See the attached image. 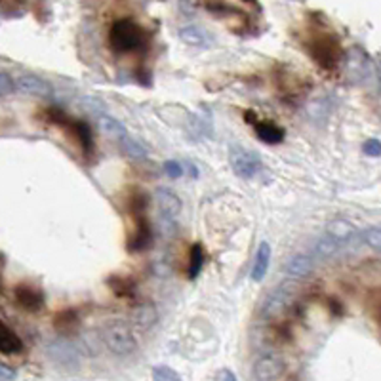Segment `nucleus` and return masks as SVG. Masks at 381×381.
I'll return each mask as SVG.
<instances>
[{"instance_id": "f3484780", "label": "nucleus", "mask_w": 381, "mask_h": 381, "mask_svg": "<svg viewBox=\"0 0 381 381\" xmlns=\"http://www.w3.org/2000/svg\"><path fill=\"white\" fill-rule=\"evenodd\" d=\"M180 38L181 42H185L187 46H193V48H208L212 44L208 33L196 25H183L180 29Z\"/></svg>"}, {"instance_id": "a211bd4d", "label": "nucleus", "mask_w": 381, "mask_h": 381, "mask_svg": "<svg viewBox=\"0 0 381 381\" xmlns=\"http://www.w3.org/2000/svg\"><path fill=\"white\" fill-rule=\"evenodd\" d=\"M23 351V341L17 333L0 320V353L17 354Z\"/></svg>"}, {"instance_id": "c756f323", "label": "nucleus", "mask_w": 381, "mask_h": 381, "mask_svg": "<svg viewBox=\"0 0 381 381\" xmlns=\"http://www.w3.org/2000/svg\"><path fill=\"white\" fill-rule=\"evenodd\" d=\"M164 172H166L170 180H180L185 170H183V166H181L178 160H166L164 162Z\"/></svg>"}, {"instance_id": "423d86ee", "label": "nucleus", "mask_w": 381, "mask_h": 381, "mask_svg": "<svg viewBox=\"0 0 381 381\" xmlns=\"http://www.w3.org/2000/svg\"><path fill=\"white\" fill-rule=\"evenodd\" d=\"M309 52H311L312 59L319 63L322 69L330 71L338 65L341 57L340 41L336 36L322 35L309 44Z\"/></svg>"}, {"instance_id": "1a4fd4ad", "label": "nucleus", "mask_w": 381, "mask_h": 381, "mask_svg": "<svg viewBox=\"0 0 381 381\" xmlns=\"http://www.w3.org/2000/svg\"><path fill=\"white\" fill-rule=\"evenodd\" d=\"M15 303L20 305L23 311L38 312L44 307V292L41 288L31 285L15 286L14 290Z\"/></svg>"}, {"instance_id": "6ab92c4d", "label": "nucleus", "mask_w": 381, "mask_h": 381, "mask_svg": "<svg viewBox=\"0 0 381 381\" xmlns=\"http://www.w3.org/2000/svg\"><path fill=\"white\" fill-rule=\"evenodd\" d=\"M354 225L351 222H347V220H332V222L326 225V236H330L332 240H336L338 244L347 243V240H351L354 235Z\"/></svg>"}, {"instance_id": "20e7f679", "label": "nucleus", "mask_w": 381, "mask_h": 381, "mask_svg": "<svg viewBox=\"0 0 381 381\" xmlns=\"http://www.w3.org/2000/svg\"><path fill=\"white\" fill-rule=\"evenodd\" d=\"M343 71H345L349 82L364 84L374 75V62L366 50L361 46H353L343 56Z\"/></svg>"}, {"instance_id": "39448f33", "label": "nucleus", "mask_w": 381, "mask_h": 381, "mask_svg": "<svg viewBox=\"0 0 381 381\" xmlns=\"http://www.w3.org/2000/svg\"><path fill=\"white\" fill-rule=\"evenodd\" d=\"M229 162H231V168L235 175H238L240 180H252L256 178L264 162L259 159V154L250 149H244L240 145L231 147V152H229Z\"/></svg>"}, {"instance_id": "4be33fe9", "label": "nucleus", "mask_w": 381, "mask_h": 381, "mask_svg": "<svg viewBox=\"0 0 381 381\" xmlns=\"http://www.w3.org/2000/svg\"><path fill=\"white\" fill-rule=\"evenodd\" d=\"M97 128H99V132L103 134V136H107V138H115L118 139V141L128 136L126 126L122 124L120 120H117V118L109 117V115L97 118Z\"/></svg>"}, {"instance_id": "b1692460", "label": "nucleus", "mask_w": 381, "mask_h": 381, "mask_svg": "<svg viewBox=\"0 0 381 381\" xmlns=\"http://www.w3.org/2000/svg\"><path fill=\"white\" fill-rule=\"evenodd\" d=\"M67 126L71 128V132L76 136L78 143L82 147V151L92 152V149H94V134H92L90 124L84 122V120H75V122H69Z\"/></svg>"}, {"instance_id": "f704fd0d", "label": "nucleus", "mask_w": 381, "mask_h": 381, "mask_svg": "<svg viewBox=\"0 0 381 381\" xmlns=\"http://www.w3.org/2000/svg\"><path fill=\"white\" fill-rule=\"evenodd\" d=\"M185 168H187L189 173H191V178H194V180L199 178V172H196V166H194V164H187Z\"/></svg>"}, {"instance_id": "2eb2a0df", "label": "nucleus", "mask_w": 381, "mask_h": 381, "mask_svg": "<svg viewBox=\"0 0 381 381\" xmlns=\"http://www.w3.org/2000/svg\"><path fill=\"white\" fill-rule=\"evenodd\" d=\"M78 326H80V319L75 309H65L54 317V328L59 336H63V340L78 333Z\"/></svg>"}, {"instance_id": "aec40b11", "label": "nucleus", "mask_w": 381, "mask_h": 381, "mask_svg": "<svg viewBox=\"0 0 381 381\" xmlns=\"http://www.w3.org/2000/svg\"><path fill=\"white\" fill-rule=\"evenodd\" d=\"M256 136L267 145H277L285 139V130L280 126L273 124V122H256L254 124Z\"/></svg>"}, {"instance_id": "4468645a", "label": "nucleus", "mask_w": 381, "mask_h": 381, "mask_svg": "<svg viewBox=\"0 0 381 381\" xmlns=\"http://www.w3.org/2000/svg\"><path fill=\"white\" fill-rule=\"evenodd\" d=\"M152 243V227L151 222L147 220L145 215H138V227H136V233L130 238L128 243V250L130 252H143L151 246Z\"/></svg>"}, {"instance_id": "c9c22d12", "label": "nucleus", "mask_w": 381, "mask_h": 381, "mask_svg": "<svg viewBox=\"0 0 381 381\" xmlns=\"http://www.w3.org/2000/svg\"><path fill=\"white\" fill-rule=\"evenodd\" d=\"M0 290H2V280H0Z\"/></svg>"}, {"instance_id": "f03ea898", "label": "nucleus", "mask_w": 381, "mask_h": 381, "mask_svg": "<svg viewBox=\"0 0 381 381\" xmlns=\"http://www.w3.org/2000/svg\"><path fill=\"white\" fill-rule=\"evenodd\" d=\"M101 341L115 357H130L138 351V341L132 328L122 320L107 322L101 332Z\"/></svg>"}, {"instance_id": "6e6552de", "label": "nucleus", "mask_w": 381, "mask_h": 381, "mask_svg": "<svg viewBox=\"0 0 381 381\" xmlns=\"http://www.w3.org/2000/svg\"><path fill=\"white\" fill-rule=\"evenodd\" d=\"M154 202L162 220H172V222L178 220L181 212V199L178 193H173L172 189L168 187L154 189Z\"/></svg>"}, {"instance_id": "f8f14e48", "label": "nucleus", "mask_w": 381, "mask_h": 381, "mask_svg": "<svg viewBox=\"0 0 381 381\" xmlns=\"http://www.w3.org/2000/svg\"><path fill=\"white\" fill-rule=\"evenodd\" d=\"M46 353L52 361L62 364V366H76L78 364V349L67 340H56L48 343Z\"/></svg>"}, {"instance_id": "5701e85b", "label": "nucleus", "mask_w": 381, "mask_h": 381, "mask_svg": "<svg viewBox=\"0 0 381 381\" xmlns=\"http://www.w3.org/2000/svg\"><path fill=\"white\" fill-rule=\"evenodd\" d=\"M76 107L80 109L86 115H90V117H97L101 118L107 115V105H105L103 99H99L96 96H82L76 99Z\"/></svg>"}, {"instance_id": "412c9836", "label": "nucleus", "mask_w": 381, "mask_h": 381, "mask_svg": "<svg viewBox=\"0 0 381 381\" xmlns=\"http://www.w3.org/2000/svg\"><path fill=\"white\" fill-rule=\"evenodd\" d=\"M120 151L132 160H145L149 157V147L132 136H126V138L120 139Z\"/></svg>"}, {"instance_id": "f257e3e1", "label": "nucleus", "mask_w": 381, "mask_h": 381, "mask_svg": "<svg viewBox=\"0 0 381 381\" xmlns=\"http://www.w3.org/2000/svg\"><path fill=\"white\" fill-rule=\"evenodd\" d=\"M299 290H301V285H299L298 280L288 278L285 282H280V285H278L273 292H269L267 298L264 299L261 311H259L261 319L264 320L280 319V317L290 309L292 303L296 301Z\"/></svg>"}, {"instance_id": "7ed1b4c3", "label": "nucleus", "mask_w": 381, "mask_h": 381, "mask_svg": "<svg viewBox=\"0 0 381 381\" xmlns=\"http://www.w3.org/2000/svg\"><path fill=\"white\" fill-rule=\"evenodd\" d=\"M145 44V33L132 20H118L109 31V46L118 54L136 52Z\"/></svg>"}, {"instance_id": "ddd939ff", "label": "nucleus", "mask_w": 381, "mask_h": 381, "mask_svg": "<svg viewBox=\"0 0 381 381\" xmlns=\"http://www.w3.org/2000/svg\"><path fill=\"white\" fill-rule=\"evenodd\" d=\"M315 269V261L312 257L305 256V254H296L292 256L288 261L285 264V273L292 280H301V278H307Z\"/></svg>"}, {"instance_id": "cd10ccee", "label": "nucleus", "mask_w": 381, "mask_h": 381, "mask_svg": "<svg viewBox=\"0 0 381 381\" xmlns=\"http://www.w3.org/2000/svg\"><path fill=\"white\" fill-rule=\"evenodd\" d=\"M152 380L154 381H183L181 375L170 366H154L152 368Z\"/></svg>"}, {"instance_id": "2f4dec72", "label": "nucleus", "mask_w": 381, "mask_h": 381, "mask_svg": "<svg viewBox=\"0 0 381 381\" xmlns=\"http://www.w3.org/2000/svg\"><path fill=\"white\" fill-rule=\"evenodd\" d=\"M362 151H364V154H368V157H380L381 154V143L380 139L375 138H370L364 141V145H362Z\"/></svg>"}, {"instance_id": "9d476101", "label": "nucleus", "mask_w": 381, "mask_h": 381, "mask_svg": "<svg viewBox=\"0 0 381 381\" xmlns=\"http://www.w3.org/2000/svg\"><path fill=\"white\" fill-rule=\"evenodd\" d=\"M159 320V309L152 301H141L134 307L132 311V326L134 330L139 333H145L151 330L152 326Z\"/></svg>"}, {"instance_id": "7c9ffc66", "label": "nucleus", "mask_w": 381, "mask_h": 381, "mask_svg": "<svg viewBox=\"0 0 381 381\" xmlns=\"http://www.w3.org/2000/svg\"><path fill=\"white\" fill-rule=\"evenodd\" d=\"M366 243L368 246H372L375 252H380L381 248V229L380 227H370L366 231Z\"/></svg>"}, {"instance_id": "bb28decb", "label": "nucleus", "mask_w": 381, "mask_h": 381, "mask_svg": "<svg viewBox=\"0 0 381 381\" xmlns=\"http://www.w3.org/2000/svg\"><path fill=\"white\" fill-rule=\"evenodd\" d=\"M107 282L111 285L113 292H115L117 296H120V298H130L134 294V285L130 280H126V278L113 277L111 280H107Z\"/></svg>"}, {"instance_id": "c85d7f7f", "label": "nucleus", "mask_w": 381, "mask_h": 381, "mask_svg": "<svg viewBox=\"0 0 381 381\" xmlns=\"http://www.w3.org/2000/svg\"><path fill=\"white\" fill-rule=\"evenodd\" d=\"M15 92V80L12 76L0 71V97H8L12 96Z\"/></svg>"}, {"instance_id": "dca6fc26", "label": "nucleus", "mask_w": 381, "mask_h": 381, "mask_svg": "<svg viewBox=\"0 0 381 381\" xmlns=\"http://www.w3.org/2000/svg\"><path fill=\"white\" fill-rule=\"evenodd\" d=\"M271 256H273V250H271V244L267 240H261L259 246H257L256 261H254V267H252V280L254 282H261L267 275L271 265Z\"/></svg>"}, {"instance_id": "a878e982", "label": "nucleus", "mask_w": 381, "mask_h": 381, "mask_svg": "<svg viewBox=\"0 0 381 381\" xmlns=\"http://www.w3.org/2000/svg\"><path fill=\"white\" fill-rule=\"evenodd\" d=\"M338 248H340V244L336 243V240H332L330 236H322L317 243V246H315V254L326 259V257H332L338 252Z\"/></svg>"}, {"instance_id": "393cba45", "label": "nucleus", "mask_w": 381, "mask_h": 381, "mask_svg": "<svg viewBox=\"0 0 381 381\" xmlns=\"http://www.w3.org/2000/svg\"><path fill=\"white\" fill-rule=\"evenodd\" d=\"M202 265H204V248L196 243L191 246V259H189V278H194L201 275Z\"/></svg>"}, {"instance_id": "0eeeda50", "label": "nucleus", "mask_w": 381, "mask_h": 381, "mask_svg": "<svg viewBox=\"0 0 381 381\" xmlns=\"http://www.w3.org/2000/svg\"><path fill=\"white\" fill-rule=\"evenodd\" d=\"M285 372L286 362L280 354H264L254 364V378H256V381H277L282 378Z\"/></svg>"}, {"instance_id": "72a5a7b5", "label": "nucleus", "mask_w": 381, "mask_h": 381, "mask_svg": "<svg viewBox=\"0 0 381 381\" xmlns=\"http://www.w3.org/2000/svg\"><path fill=\"white\" fill-rule=\"evenodd\" d=\"M217 381H238L236 380L235 372H231L229 368H223L217 372Z\"/></svg>"}, {"instance_id": "473e14b6", "label": "nucleus", "mask_w": 381, "mask_h": 381, "mask_svg": "<svg viewBox=\"0 0 381 381\" xmlns=\"http://www.w3.org/2000/svg\"><path fill=\"white\" fill-rule=\"evenodd\" d=\"M17 372H15V368L8 366V364H2L0 362V381H14Z\"/></svg>"}, {"instance_id": "9b49d317", "label": "nucleus", "mask_w": 381, "mask_h": 381, "mask_svg": "<svg viewBox=\"0 0 381 381\" xmlns=\"http://www.w3.org/2000/svg\"><path fill=\"white\" fill-rule=\"evenodd\" d=\"M15 90H20L21 94H27V96L33 97H48L54 88H52V84L46 78L33 75V73H25V75L17 76Z\"/></svg>"}]
</instances>
